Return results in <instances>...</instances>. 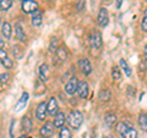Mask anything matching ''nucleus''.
I'll list each match as a JSON object with an SVG mask.
<instances>
[{"label":"nucleus","instance_id":"f257e3e1","mask_svg":"<svg viewBox=\"0 0 147 138\" xmlns=\"http://www.w3.org/2000/svg\"><path fill=\"white\" fill-rule=\"evenodd\" d=\"M117 131L123 138H137V131L126 122H119L117 125Z\"/></svg>","mask_w":147,"mask_h":138},{"label":"nucleus","instance_id":"f03ea898","mask_svg":"<svg viewBox=\"0 0 147 138\" xmlns=\"http://www.w3.org/2000/svg\"><path fill=\"white\" fill-rule=\"evenodd\" d=\"M82 121H84V116H82V114L79 110H74L67 116L69 125H70V127L74 128V130H79L80 126L82 125Z\"/></svg>","mask_w":147,"mask_h":138},{"label":"nucleus","instance_id":"7ed1b4c3","mask_svg":"<svg viewBox=\"0 0 147 138\" xmlns=\"http://www.w3.org/2000/svg\"><path fill=\"white\" fill-rule=\"evenodd\" d=\"M90 42H91L92 49H99L102 47V34H100L99 31H92Z\"/></svg>","mask_w":147,"mask_h":138},{"label":"nucleus","instance_id":"20e7f679","mask_svg":"<svg viewBox=\"0 0 147 138\" xmlns=\"http://www.w3.org/2000/svg\"><path fill=\"white\" fill-rule=\"evenodd\" d=\"M79 80H77L76 77H71L70 80L67 81V83H66V86H65V92L67 94H70V95H72V94H75L76 92H77V89H79Z\"/></svg>","mask_w":147,"mask_h":138},{"label":"nucleus","instance_id":"39448f33","mask_svg":"<svg viewBox=\"0 0 147 138\" xmlns=\"http://www.w3.org/2000/svg\"><path fill=\"white\" fill-rule=\"evenodd\" d=\"M22 10L25 13H34L38 10V4L34 0H24L22 1Z\"/></svg>","mask_w":147,"mask_h":138},{"label":"nucleus","instance_id":"423d86ee","mask_svg":"<svg viewBox=\"0 0 147 138\" xmlns=\"http://www.w3.org/2000/svg\"><path fill=\"white\" fill-rule=\"evenodd\" d=\"M54 123L52 122H45L44 123V126L40 127V136H42L43 138H50L53 136V133H54Z\"/></svg>","mask_w":147,"mask_h":138},{"label":"nucleus","instance_id":"0eeeda50","mask_svg":"<svg viewBox=\"0 0 147 138\" xmlns=\"http://www.w3.org/2000/svg\"><path fill=\"white\" fill-rule=\"evenodd\" d=\"M47 113H48V104L43 102V103H40L36 109V117L38 119V120L43 121L45 119V116H47Z\"/></svg>","mask_w":147,"mask_h":138},{"label":"nucleus","instance_id":"6e6552de","mask_svg":"<svg viewBox=\"0 0 147 138\" xmlns=\"http://www.w3.org/2000/svg\"><path fill=\"white\" fill-rule=\"evenodd\" d=\"M98 25L100 27H105L109 22V15H108V11L107 9H100L99 12H98Z\"/></svg>","mask_w":147,"mask_h":138},{"label":"nucleus","instance_id":"1a4fd4ad","mask_svg":"<svg viewBox=\"0 0 147 138\" xmlns=\"http://www.w3.org/2000/svg\"><path fill=\"white\" fill-rule=\"evenodd\" d=\"M27 102H28V93H26V92H25V93H22L21 98L18 99V102L15 105V111L16 113H20L22 109H25Z\"/></svg>","mask_w":147,"mask_h":138},{"label":"nucleus","instance_id":"9d476101","mask_svg":"<svg viewBox=\"0 0 147 138\" xmlns=\"http://www.w3.org/2000/svg\"><path fill=\"white\" fill-rule=\"evenodd\" d=\"M79 67L85 75H90L92 71V66H91V62L88 59H81L79 61Z\"/></svg>","mask_w":147,"mask_h":138},{"label":"nucleus","instance_id":"9b49d317","mask_svg":"<svg viewBox=\"0 0 147 138\" xmlns=\"http://www.w3.org/2000/svg\"><path fill=\"white\" fill-rule=\"evenodd\" d=\"M77 93H79L80 98H87V95H88V84H87V82L82 81L79 83V89H77Z\"/></svg>","mask_w":147,"mask_h":138},{"label":"nucleus","instance_id":"f8f14e48","mask_svg":"<svg viewBox=\"0 0 147 138\" xmlns=\"http://www.w3.org/2000/svg\"><path fill=\"white\" fill-rule=\"evenodd\" d=\"M58 102L55 98H50L49 102H48V114L50 115H57L59 111H58Z\"/></svg>","mask_w":147,"mask_h":138},{"label":"nucleus","instance_id":"ddd939ff","mask_svg":"<svg viewBox=\"0 0 147 138\" xmlns=\"http://www.w3.org/2000/svg\"><path fill=\"white\" fill-rule=\"evenodd\" d=\"M15 36H16V38L20 40V42H25L26 40V34H25V31H24V28H22L21 23H16V26H15Z\"/></svg>","mask_w":147,"mask_h":138},{"label":"nucleus","instance_id":"4468645a","mask_svg":"<svg viewBox=\"0 0 147 138\" xmlns=\"http://www.w3.org/2000/svg\"><path fill=\"white\" fill-rule=\"evenodd\" d=\"M49 75H50V72H49L48 66L45 65V64L40 65V67H39V78H40V81L45 82L49 78Z\"/></svg>","mask_w":147,"mask_h":138},{"label":"nucleus","instance_id":"2eb2a0df","mask_svg":"<svg viewBox=\"0 0 147 138\" xmlns=\"http://www.w3.org/2000/svg\"><path fill=\"white\" fill-rule=\"evenodd\" d=\"M65 115H64V113L61 111H59L57 115H55V117H54V126L55 127H63L64 126V123H65Z\"/></svg>","mask_w":147,"mask_h":138},{"label":"nucleus","instance_id":"dca6fc26","mask_svg":"<svg viewBox=\"0 0 147 138\" xmlns=\"http://www.w3.org/2000/svg\"><path fill=\"white\" fill-rule=\"evenodd\" d=\"M104 122L107 123V126L112 127L114 123L117 122V115H115V114H113V113L105 114V116H104Z\"/></svg>","mask_w":147,"mask_h":138},{"label":"nucleus","instance_id":"f3484780","mask_svg":"<svg viewBox=\"0 0 147 138\" xmlns=\"http://www.w3.org/2000/svg\"><path fill=\"white\" fill-rule=\"evenodd\" d=\"M1 33L3 36L5 37L6 39H9L11 37V26L9 22H4L3 26H1Z\"/></svg>","mask_w":147,"mask_h":138},{"label":"nucleus","instance_id":"a211bd4d","mask_svg":"<svg viewBox=\"0 0 147 138\" xmlns=\"http://www.w3.org/2000/svg\"><path fill=\"white\" fill-rule=\"evenodd\" d=\"M40 23H42V12L37 10L33 13V16H32V25L37 27V26H40Z\"/></svg>","mask_w":147,"mask_h":138},{"label":"nucleus","instance_id":"6ab92c4d","mask_svg":"<svg viewBox=\"0 0 147 138\" xmlns=\"http://www.w3.org/2000/svg\"><path fill=\"white\" fill-rule=\"evenodd\" d=\"M22 128H24L25 132H31L32 130V121L27 116L22 117Z\"/></svg>","mask_w":147,"mask_h":138},{"label":"nucleus","instance_id":"aec40b11","mask_svg":"<svg viewBox=\"0 0 147 138\" xmlns=\"http://www.w3.org/2000/svg\"><path fill=\"white\" fill-rule=\"evenodd\" d=\"M112 77H113V80L117 81V82H119L121 80V71L118 66H114L112 68Z\"/></svg>","mask_w":147,"mask_h":138},{"label":"nucleus","instance_id":"412c9836","mask_svg":"<svg viewBox=\"0 0 147 138\" xmlns=\"http://www.w3.org/2000/svg\"><path fill=\"white\" fill-rule=\"evenodd\" d=\"M120 66L123 68L124 73H125L127 77H130L131 76V70H130V67H129V65H127V62H126L125 59H120Z\"/></svg>","mask_w":147,"mask_h":138},{"label":"nucleus","instance_id":"4be33fe9","mask_svg":"<svg viewBox=\"0 0 147 138\" xmlns=\"http://www.w3.org/2000/svg\"><path fill=\"white\" fill-rule=\"evenodd\" d=\"M139 125H140V127L145 132H147V117H146V114L140 115V117H139Z\"/></svg>","mask_w":147,"mask_h":138},{"label":"nucleus","instance_id":"5701e85b","mask_svg":"<svg viewBox=\"0 0 147 138\" xmlns=\"http://www.w3.org/2000/svg\"><path fill=\"white\" fill-rule=\"evenodd\" d=\"M59 138H71V132L69 128L63 127L60 130V133H59Z\"/></svg>","mask_w":147,"mask_h":138},{"label":"nucleus","instance_id":"b1692460","mask_svg":"<svg viewBox=\"0 0 147 138\" xmlns=\"http://www.w3.org/2000/svg\"><path fill=\"white\" fill-rule=\"evenodd\" d=\"M12 54L16 59H21L22 58V49L18 47V45H13L12 47Z\"/></svg>","mask_w":147,"mask_h":138},{"label":"nucleus","instance_id":"393cba45","mask_svg":"<svg viewBox=\"0 0 147 138\" xmlns=\"http://www.w3.org/2000/svg\"><path fill=\"white\" fill-rule=\"evenodd\" d=\"M85 5H86V0H76V4H75V10L77 12L82 11L85 9Z\"/></svg>","mask_w":147,"mask_h":138},{"label":"nucleus","instance_id":"a878e982","mask_svg":"<svg viewBox=\"0 0 147 138\" xmlns=\"http://www.w3.org/2000/svg\"><path fill=\"white\" fill-rule=\"evenodd\" d=\"M57 55L59 56V59H60L61 61H65V60H66V58H67L66 50L64 49V48H59V49L57 50Z\"/></svg>","mask_w":147,"mask_h":138},{"label":"nucleus","instance_id":"bb28decb","mask_svg":"<svg viewBox=\"0 0 147 138\" xmlns=\"http://www.w3.org/2000/svg\"><path fill=\"white\" fill-rule=\"evenodd\" d=\"M99 98H100V100H104V102H107V100H109V98H110V92L108 89H103L99 93Z\"/></svg>","mask_w":147,"mask_h":138},{"label":"nucleus","instance_id":"cd10ccee","mask_svg":"<svg viewBox=\"0 0 147 138\" xmlns=\"http://www.w3.org/2000/svg\"><path fill=\"white\" fill-rule=\"evenodd\" d=\"M1 65L5 68H11L13 64H12V61L9 58H5V59H3V60H1Z\"/></svg>","mask_w":147,"mask_h":138},{"label":"nucleus","instance_id":"c85d7f7f","mask_svg":"<svg viewBox=\"0 0 147 138\" xmlns=\"http://www.w3.org/2000/svg\"><path fill=\"white\" fill-rule=\"evenodd\" d=\"M11 5H12V0H4V1H1V10L6 11Z\"/></svg>","mask_w":147,"mask_h":138},{"label":"nucleus","instance_id":"c756f323","mask_svg":"<svg viewBox=\"0 0 147 138\" xmlns=\"http://www.w3.org/2000/svg\"><path fill=\"white\" fill-rule=\"evenodd\" d=\"M141 28H142V31L147 32V9H146V11L144 13V18H142V23H141Z\"/></svg>","mask_w":147,"mask_h":138},{"label":"nucleus","instance_id":"7c9ffc66","mask_svg":"<svg viewBox=\"0 0 147 138\" xmlns=\"http://www.w3.org/2000/svg\"><path fill=\"white\" fill-rule=\"evenodd\" d=\"M9 78V75L7 73H1V83H4V82H6Z\"/></svg>","mask_w":147,"mask_h":138},{"label":"nucleus","instance_id":"2f4dec72","mask_svg":"<svg viewBox=\"0 0 147 138\" xmlns=\"http://www.w3.org/2000/svg\"><path fill=\"white\" fill-rule=\"evenodd\" d=\"M0 56H1V60H3V59H5V58H7V56H6V52H5L4 49L0 50Z\"/></svg>","mask_w":147,"mask_h":138},{"label":"nucleus","instance_id":"473e14b6","mask_svg":"<svg viewBox=\"0 0 147 138\" xmlns=\"http://www.w3.org/2000/svg\"><path fill=\"white\" fill-rule=\"evenodd\" d=\"M144 56H145V60L147 61V44L145 45V50H144Z\"/></svg>","mask_w":147,"mask_h":138},{"label":"nucleus","instance_id":"72a5a7b5","mask_svg":"<svg viewBox=\"0 0 147 138\" xmlns=\"http://www.w3.org/2000/svg\"><path fill=\"white\" fill-rule=\"evenodd\" d=\"M120 1L121 0H118V6H120Z\"/></svg>","mask_w":147,"mask_h":138},{"label":"nucleus","instance_id":"f704fd0d","mask_svg":"<svg viewBox=\"0 0 147 138\" xmlns=\"http://www.w3.org/2000/svg\"><path fill=\"white\" fill-rule=\"evenodd\" d=\"M20 138H28V137H26V136H21Z\"/></svg>","mask_w":147,"mask_h":138},{"label":"nucleus","instance_id":"c9c22d12","mask_svg":"<svg viewBox=\"0 0 147 138\" xmlns=\"http://www.w3.org/2000/svg\"><path fill=\"white\" fill-rule=\"evenodd\" d=\"M103 138H109V137H103Z\"/></svg>","mask_w":147,"mask_h":138},{"label":"nucleus","instance_id":"e433bc0d","mask_svg":"<svg viewBox=\"0 0 147 138\" xmlns=\"http://www.w3.org/2000/svg\"><path fill=\"white\" fill-rule=\"evenodd\" d=\"M146 117H147V114H146Z\"/></svg>","mask_w":147,"mask_h":138},{"label":"nucleus","instance_id":"4c0bfd02","mask_svg":"<svg viewBox=\"0 0 147 138\" xmlns=\"http://www.w3.org/2000/svg\"><path fill=\"white\" fill-rule=\"evenodd\" d=\"M1 1H4V0H1Z\"/></svg>","mask_w":147,"mask_h":138}]
</instances>
